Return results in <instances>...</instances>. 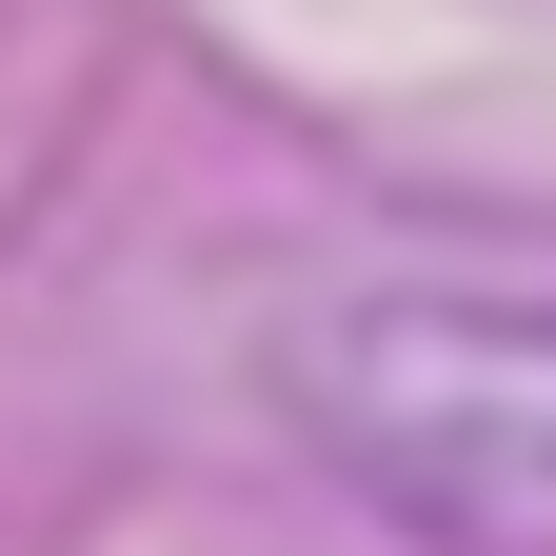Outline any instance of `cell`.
<instances>
[{
	"instance_id": "1",
	"label": "cell",
	"mask_w": 556,
	"mask_h": 556,
	"mask_svg": "<svg viewBox=\"0 0 556 556\" xmlns=\"http://www.w3.org/2000/svg\"><path fill=\"white\" fill-rule=\"evenodd\" d=\"M299 438L438 556H556V299H457L378 278L278 338Z\"/></svg>"
}]
</instances>
